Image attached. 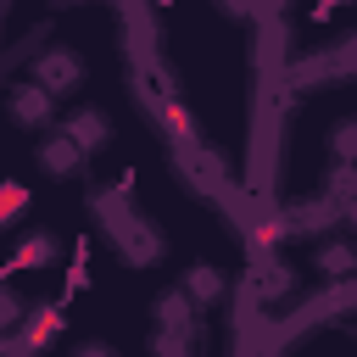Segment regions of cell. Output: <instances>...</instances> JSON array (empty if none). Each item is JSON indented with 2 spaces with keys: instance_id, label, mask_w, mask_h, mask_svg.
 Segmentation results:
<instances>
[{
  "instance_id": "2",
  "label": "cell",
  "mask_w": 357,
  "mask_h": 357,
  "mask_svg": "<svg viewBox=\"0 0 357 357\" xmlns=\"http://www.w3.org/2000/svg\"><path fill=\"white\" fill-rule=\"evenodd\" d=\"M50 89H39V84H11V95H6V106H11V117L17 123H28V128H45L50 123Z\"/></svg>"
},
{
  "instance_id": "7",
  "label": "cell",
  "mask_w": 357,
  "mask_h": 357,
  "mask_svg": "<svg viewBox=\"0 0 357 357\" xmlns=\"http://www.w3.org/2000/svg\"><path fill=\"white\" fill-rule=\"evenodd\" d=\"M39 257H50V240H28V245L17 251V262H11V268H28V262H39Z\"/></svg>"
},
{
  "instance_id": "3",
  "label": "cell",
  "mask_w": 357,
  "mask_h": 357,
  "mask_svg": "<svg viewBox=\"0 0 357 357\" xmlns=\"http://www.w3.org/2000/svg\"><path fill=\"white\" fill-rule=\"evenodd\" d=\"M67 139H73L78 151H100L112 134H106V117H100V112H73V117H67Z\"/></svg>"
},
{
  "instance_id": "1",
  "label": "cell",
  "mask_w": 357,
  "mask_h": 357,
  "mask_svg": "<svg viewBox=\"0 0 357 357\" xmlns=\"http://www.w3.org/2000/svg\"><path fill=\"white\" fill-rule=\"evenodd\" d=\"M33 84L50 89V95H67L84 84V56L73 45H45V56L33 61Z\"/></svg>"
},
{
  "instance_id": "4",
  "label": "cell",
  "mask_w": 357,
  "mask_h": 357,
  "mask_svg": "<svg viewBox=\"0 0 357 357\" xmlns=\"http://www.w3.org/2000/svg\"><path fill=\"white\" fill-rule=\"evenodd\" d=\"M78 156H84V151H78L67 134H45V145H39V167H45V173H73Z\"/></svg>"
},
{
  "instance_id": "11",
  "label": "cell",
  "mask_w": 357,
  "mask_h": 357,
  "mask_svg": "<svg viewBox=\"0 0 357 357\" xmlns=\"http://www.w3.org/2000/svg\"><path fill=\"white\" fill-rule=\"evenodd\" d=\"M346 218H351V229H357V195H351V206H346Z\"/></svg>"
},
{
  "instance_id": "6",
  "label": "cell",
  "mask_w": 357,
  "mask_h": 357,
  "mask_svg": "<svg viewBox=\"0 0 357 357\" xmlns=\"http://www.w3.org/2000/svg\"><path fill=\"white\" fill-rule=\"evenodd\" d=\"M335 156H340V162L357 156V123H340V128H335Z\"/></svg>"
},
{
  "instance_id": "10",
  "label": "cell",
  "mask_w": 357,
  "mask_h": 357,
  "mask_svg": "<svg viewBox=\"0 0 357 357\" xmlns=\"http://www.w3.org/2000/svg\"><path fill=\"white\" fill-rule=\"evenodd\" d=\"M73 357H112V346H78Z\"/></svg>"
},
{
  "instance_id": "9",
  "label": "cell",
  "mask_w": 357,
  "mask_h": 357,
  "mask_svg": "<svg viewBox=\"0 0 357 357\" xmlns=\"http://www.w3.org/2000/svg\"><path fill=\"white\" fill-rule=\"evenodd\" d=\"M0 318H6V324H17V318H22V307H17V296H6V301H0Z\"/></svg>"
},
{
  "instance_id": "8",
  "label": "cell",
  "mask_w": 357,
  "mask_h": 357,
  "mask_svg": "<svg viewBox=\"0 0 357 357\" xmlns=\"http://www.w3.org/2000/svg\"><path fill=\"white\" fill-rule=\"evenodd\" d=\"M190 284H195V296H212V290H218V273H206V268H195V279H190Z\"/></svg>"
},
{
  "instance_id": "5",
  "label": "cell",
  "mask_w": 357,
  "mask_h": 357,
  "mask_svg": "<svg viewBox=\"0 0 357 357\" xmlns=\"http://www.w3.org/2000/svg\"><path fill=\"white\" fill-rule=\"evenodd\" d=\"M318 268H324V273H351V268H357V245H346V240L324 245V251H318Z\"/></svg>"
}]
</instances>
